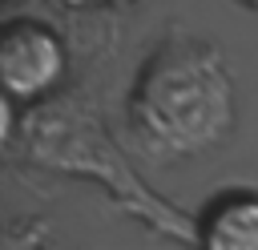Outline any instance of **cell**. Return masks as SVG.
<instances>
[{"label": "cell", "instance_id": "cell-3", "mask_svg": "<svg viewBox=\"0 0 258 250\" xmlns=\"http://www.w3.org/2000/svg\"><path fill=\"white\" fill-rule=\"evenodd\" d=\"M64 77V44L40 20H8L0 28V89L12 101H36Z\"/></svg>", "mask_w": 258, "mask_h": 250}, {"label": "cell", "instance_id": "cell-6", "mask_svg": "<svg viewBox=\"0 0 258 250\" xmlns=\"http://www.w3.org/2000/svg\"><path fill=\"white\" fill-rule=\"evenodd\" d=\"M246 4H254V8H258V0H246Z\"/></svg>", "mask_w": 258, "mask_h": 250}, {"label": "cell", "instance_id": "cell-4", "mask_svg": "<svg viewBox=\"0 0 258 250\" xmlns=\"http://www.w3.org/2000/svg\"><path fill=\"white\" fill-rule=\"evenodd\" d=\"M198 242L210 250H258V198L254 194L218 198L198 226Z\"/></svg>", "mask_w": 258, "mask_h": 250}, {"label": "cell", "instance_id": "cell-2", "mask_svg": "<svg viewBox=\"0 0 258 250\" xmlns=\"http://www.w3.org/2000/svg\"><path fill=\"white\" fill-rule=\"evenodd\" d=\"M20 145L44 169L101 181L121 210L149 222L157 234L177 238V242H198V226L137 177V169L129 165V157L121 153V145L113 141V133L105 129L93 105L77 97H52L36 105L20 121Z\"/></svg>", "mask_w": 258, "mask_h": 250}, {"label": "cell", "instance_id": "cell-5", "mask_svg": "<svg viewBox=\"0 0 258 250\" xmlns=\"http://www.w3.org/2000/svg\"><path fill=\"white\" fill-rule=\"evenodd\" d=\"M12 129H16V109H12V97H8L4 89H0V149L8 145Z\"/></svg>", "mask_w": 258, "mask_h": 250}, {"label": "cell", "instance_id": "cell-1", "mask_svg": "<svg viewBox=\"0 0 258 250\" xmlns=\"http://www.w3.org/2000/svg\"><path fill=\"white\" fill-rule=\"evenodd\" d=\"M137 141L157 157H198L234 129V77L198 36H169L137 73L129 97Z\"/></svg>", "mask_w": 258, "mask_h": 250}]
</instances>
